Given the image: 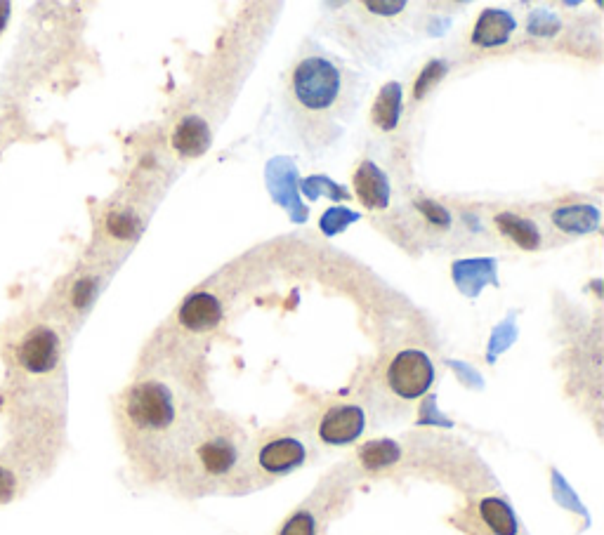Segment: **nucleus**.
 Listing matches in <instances>:
<instances>
[{
    "label": "nucleus",
    "mask_w": 604,
    "mask_h": 535,
    "mask_svg": "<svg viewBox=\"0 0 604 535\" xmlns=\"http://www.w3.org/2000/svg\"><path fill=\"white\" fill-rule=\"evenodd\" d=\"M116 415L130 458L159 477L173 474L206 413L173 382L149 375L121 394Z\"/></svg>",
    "instance_id": "2"
},
{
    "label": "nucleus",
    "mask_w": 604,
    "mask_h": 535,
    "mask_svg": "<svg viewBox=\"0 0 604 535\" xmlns=\"http://www.w3.org/2000/svg\"><path fill=\"white\" fill-rule=\"evenodd\" d=\"M444 74H446V69H444L442 62H430L423 69V74H420L416 88H413V95L423 97L430 88H435V83H439V78H442Z\"/></svg>",
    "instance_id": "20"
},
{
    "label": "nucleus",
    "mask_w": 604,
    "mask_h": 535,
    "mask_svg": "<svg viewBox=\"0 0 604 535\" xmlns=\"http://www.w3.org/2000/svg\"><path fill=\"white\" fill-rule=\"evenodd\" d=\"M515 17L505 10H484L472 29V43L477 48H498L515 33Z\"/></svg>",
    "instance_id": "10"
},
{
    "label": "nucleus",
    "mask_w": 604,
    "mask_h": 535,
    "mask_svg": "<svg viewBox=\"0 0 604 535\" xmlns=\"http://www.w3.org/2000/svg\"><path fill=\"white\" fill-rule=\"evenodd\" d=\"M387 389L402 401H416L435 382V363L420 349H404L385 368Z\"/></svg>",
    "instance_id": "5"
},
{
    "label": "nucleus",
    "mask_w": 604,
    "mask_h": 535,
    "mask_svg": "<svg viewBox=\"0 0 604 535\" xmlns=\"http://www.w3.org/2000/svg\"><path fill=\"white\" fill-rule=\"evenodd\" d=\"M496 229L501 231V236L510 239L515 246L522 250H538L543 243V234L538 229V224L529 217L517 215V213H501L496 215Z\"/></svg>",
    "instance_id": "12"
},
{
    "label": "nucleus",
    "mask_w": 604,
    "mask_h": 535,
    "mask_svg": "<svg viewBox=\"0 0 604 535\" xmlns=\"http://www.w3.org/2000/svg\"><path fill=\"white\" fill-rule=\"evenodd\" d=\"M399 444L392 439H378V441H369L359 448V462L364 465V470L369 472H378L385 470V467L395 465L399 460Z\"/></svg>",
    "instance_id": "15"
},
{
    "label": "nucleus",
    "mask_w": 604,
    "mask_h": 535,
    "mask_svg": "<svg viewBox=\"0 0 604 535\" xmlns=\"http://www.w3.org/2000/svg\"><path fill=\"white\" fill-rule=\"evenodd\" d=\"M479 514H482L484 524L494 531V535H517L515 512L501 498L482 500L479 503Z\"/></svg>",
    "instance_id": "16"
},
{
    "label": "nucleus",
    "mask_w": 604,
    "mask_h": 535,
    "mask_svg": "<svg viewBox=\"0 0 604 535\" xmlns=\"http://www.w3.org/2000/svg\"><path fill=\"white\" fill-rule=\"evenodd\" d=\"M248 444L246 432L225 415H203L199 429L170 477L189 493L218 491L229 484H241L246 474Z\"/></svg>",
    "instance_id": "3"
},
{
    "label": "nucleus",
    "mask_w": 604,
    "mask_h": 535,
    "mask_svg": "<svg viewBox=\"0 0 604 535\" xmlns=\"http://www.w3.org/2000/svg\"><path fill=\"white\" fill-rule=\"evenodd\" d=\"M553 224L564 234H590L600 224V213L588 203H571L555 210Z\"/></svg>",
    "instance_id": "14"
},
{
    "label": "nucleus",
    "mask_w": 604,
    "mask_h": 535,
    "mask_svg": "<svg viewBox=\"0 0 604 535\" xmlns=\"http://www.w3.org/2000/svg\"><path fill=\"white\" fill-rule=\"evenodd\" d=\"M366 429V413L359 404L328 406L317 422V439L326 446L354 444Z\"/></svg>",
    "instance_id": "6"
},
{
    "label": "nucleus",
    "mask_w": 604,
    "mask_h": 535,
    "mask_svg": "<svg viewBox=\"0 0 604 535\" xmlns=\"http://www.w3.org/2000/svg\"><path fill=\"white\" fill-rule=\"evenodd\" d=\"M222 316H225V309H222L218 297L208 293V290H196V293L187 295L185 302L180 305L177 321L192 333H208V330L218 328Z\"/></svg>",
    "instance_id": "8"
},
{
    "label": "nucleus",
    "mask_w": 604,
    "mask_h": 535,
    "mask_svg": "<svg viewBox=\"0 0 604 535\" xmlns=\"http://www.w3.org/2000/svg\"><path fill=\"white\" fill-rule=\"evenodd\" d=\"M402 104H404L402 85L397 81L385 83L378 92L376 102H373V109H371L373 125L385 132L395 130L399 125V118H402Z\"/></svg>",
    "instance_id": "13"
},
{
    "label": "nucleus",
    "mask_w": 604,
    "mask_h": 535,
    "mask_svg": "<svg viewBox=\"0 0 604 535\" xmlns=\"http://www.w3.org/2000/svg\"><path fill=\"white\" fill-rule=\"evenodd\" d=\"M279 535H317V517L310 510H298L281 526Z\"/></svg>",
    "instance_id": "17"
},
{
    "label": "nucleus",
    "mask_w": 604,
    "mask_h": 535,
    "mask_svg": "<svg viewBox=\"0 0 604 535\" xmlns=\"http://www.w3.org/2000/svg\"><path fill=\"white\" fill-rule=\"evenodd\" d=\"M361 78L336 55L307 41L284 78V118L295 142L319 154L333 147L361 102Z\"/></svg>",
    "instance_id": "1"
},
{
    "label": "nucleus",
    "mask_w": 604,
    "mask_h": 535,
    "mask_svg": "<svg viewBox=\"0 0 604 535\" xmlns=\"http://www.w3.org/2000/svg\"><path fill=\"white\" fill-rule=\"evenodd\" d=\"M8 17H10V5L0 3V31L5 29V22H8Z\"/></svg>",
    "instance_id": "21"
},
{
    "label": "nucleus",
    "mask_w": 604,
    "mask_h": 535,
    "mask_svg": "<svg viewBox=\"0 0 604 535\" xmlns=\"http://www.w3.org/2000/svg\"><path fill=\"white\" fill-rule=\"evenodd\" d=\"M354 191L361 206L369 210H383L390 203V182L373 161H361L354 170Z\"/></svg>",
    "instance_id": "9"
},
{
    "label": "nucleus",
    "mask_w": 604,
    "mask_h": 535,
    "mask_svg": "<svg viewBox=\"0 0 604 535\" xmlns=\"http://www.w3.org/2000/svg\"><path fill=\"white\" fill-rule=\"evenodd\" d=\"M59 354H62V345H59L57 333H52L50 328H34L24 335L17 347L19 366L34 375L55 371Z\"/></svg>",
    "instance_id": "7"
},
{
    "label": "nucleus",
    "mask_w": 604,
    "mask_h": 535,
    "mask_svg": "<svg viewBox=\"0 0 604 535\" xmlns=\"http://www.w3.org/2000/svg\"><path fill=\"white\" fill-rule=\"evenodd\" d=\"M109 231L118 239H135L140 234V220L130 213H114L109 217Z\"/></svg>",
    "instance_id": "19"
},
{
    "label": "nucleus",
    "mask_w": 604,
    "mask_h": 535,
    "mask_svg": "<svg viewBox=\"0 0 604 535\" xmlns=\"http://www.w3.org/2000/svg\"><path fill=\"white\" fill-rule=\"evenodd\" d=\"M213 135L201 116H187L177 123L173 132V149L182 158H199L208 151Z\"/></svg>",
    "instance_id": "11"
},
{
    "label": "nucleus",
    "mask_w": 604,
    "mask_h": 535,
    "mask_svg": "<svg viewBox=\"0 0 604 535\" xmlns=\"http://www.w3.org/2000/svg\"><path fill=\"white\" fill-rule=\"evenodd\" d=\"M416 208L420 210V215H423L425 220L432 224V227L444 229L451 224V213L442 206V203L430 201V198H420V201L416 203Z\"/></svg>",
    "instance_id": "18"
},
{
    "label": "nucleus",
    "mask_w": 604,
    "mask_h": 535,
    "mask_svg": "<svg viewBox=\"0 0 604 535\" xmlns=\"http://www.w3.org/2000/svg\"><path fill=\"white\" fill-rule=\"evenodd\" d=\"M310 458V441L298 432H274L251 448L246 465V479L267 477L277 479L300 470Z\"/></svg>",
    "instance_id": "4"
}]
</instances>
